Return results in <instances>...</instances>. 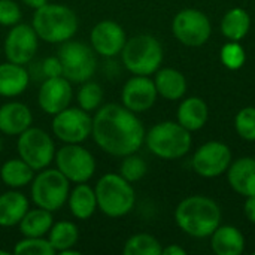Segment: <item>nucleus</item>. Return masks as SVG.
Here are the masks:
<instances>
[{
	"label": "nucleus",
	"mask_w": 255,
	"mask_h": 255,
	"mask_svg": "<svg viewBox=\"0 0 255 255\" xmlns=\"http://www.w3.org/2000/svg\"><path fill=\"white\" fill-rule=\"evenodd\" d=\"M221 209L206 196H190L175 211L178 227L193 238H208L221 226Z\"/></svg>",
	"instance_id": "2"
},
{
	"label": "nucleus",
	"mask_w": 255,
	"mask_h": 255,
	"mask_svg": "<svg viewBox=\"0 0 255 255\" xmlns=\"http://www.w3.org/2000/svg\"><path fill=\"white\" fill-rule=\"evenodd\" d=\"M245 215L253 224H255V196L247 197V200H245Z\"/></svg>",
	"instance_id": "38"
},
{
	"label": "nucleus",
	"mask_w": 255,
	"mask_h": 255,
	"mask_svg": "<svg viewBox=\"0 0 255 255\" xmlns=\"http://www.w3.org/2000/svg\"><path fill=\"white\" fill-rule=\"evenodd\" d=\"M232 164V151L223 142H206L193 157V167L203 178H217Z\"/></svg>",
	"instance_id": "13"
},
{
	"label": "nucleus",
	"mask_w": 255,
	"mask_h": 255,
	"mask_svg": "<svg viewBox=\"0 0 255 255\" xmlns=\"http://www.w3.org/2000/svg\"><path fill=\"white\" fill-rule=\"evenodd\" d=\"M28 7H33V9H37V7H40V6H43V4H46L48 3V0H22Z\"/></svg>",
	"instance_id": "40"
},
{
	"label": "nucleus",
	"mask_w": 255,
	"mask_h": 255,
	"mask_svg": "<svg viewBox=\"0 0 255 255\" xmlns=\"http://www.w3.org/2000/svg\"><path fill=\"white\" fill-rule=\"evenodd\" d=\"M61 75L75 84H82L91 79L97 69L96 51L78 40H66L58 49Z\"/></svg>",
	"instance_id": "8"
},
{
	"label": "nucleus",
	"mask_w": 255,
	"mask_h": 255,
	"mask_svg": "<svg viewBox=\"0 0 255 255\" xmlns=\"http://www.w3.org/2000/svg\"><path fill=\"white\" fill-rule=\"evenodd\" d=\"M60 254H63V255H79L81 253H79V251H75L73 248H69V250H66V251H61Z\"/></svg>",
	"instance_id": "41"
},
{
	"label": "nucleus",
	"mask_w": 255,
	"mask_h": 255,
	"mask_svg": "<svg viewBox=\"0 0 255 255\" xmlns=\"http://www.w3.org/2000/svg\"><path fill=\"white\" fill-rule=\"evenodd\" d=\"M30 82V75L21 64L1 63L0 64V96L15 97L25 91Z\"/></svg>",
	"instance_id": "20"
},
{
	"label": "nucleus",
	"mask_w": 255,
	"mask_h": 255,
	"mask_svg": "<svg viewBox=\"0 0 255 255\" xmlns=\"http://www.w3.org/2000/svg\"><path fill=\"white\" fill-rule=\"evenodd\" d=\"M154 84H155L157 93L166 100H179L184 97L187 91L185 76L179 70L172 69V67L157 70Z\"/></svg>",
	"instance_id": "23"
},
{
	"label": "nucleus",
	"mask_w": 255,
	"mask_h": 255,
	"mask_svg": "<svg viewBox=\"0 0 255 255\" xmlns=\"http://www.w3.org/2000/svg\"><path fill=\"white\" fill-rule=\"evenodd\" d=\"M97 208L111 218H120L131 212L136 196L131 184L120 173H106L96 184Z\"/></svg>",
	"instance_id": "4"
},
{
	"label": "nucleus",
	"mask_w": 255,
	"mask_h": 255,
	"mask_svg": "<svg viewBox=\"0 0 255 255\" xmlns=\"http://www.w3.org/2000/svg\"><path fill=\"white\" fill-rule=\"evenodd\" d=\"M18 155L33 170L46 169L55 157V145L51 136L36 127H28L18 136Z\"/></svg>",
	"instance_id": "9"
},
{
	"label": "nucleus",
	"mask_w": 255,
	"mask_h": 255,
	"mask_svg": "<svg viewBox=\"0 0 255 255\" xmlns=\"http://www.w3.org/2000/svg\"><path fill=\"white\" fill-rule=\"evenodd\" d=\"M1 146H3V143H1V137H0V152H1Z\"/></svg>",
	"instance_id": "43"
},
{
	"label": "nucleus",
	"mask_w": 255,
	"mask_h": 255,
	"mask_svg": "<svg viewBox=\"0 0 255 255\" xmlns=\"http://www.w3.org/2000/svg\"><path fill=\"white\" fill-rule=\"evenodd\" d=\"M18 226L24 238H43L52 227V215L46 209L36 208L27 211Z\"/></svg>",
	"instance_id": "26"
},
{
	"label": "nucleus",
	"mask_w": 255,
	"mask_h": 255,
	"mask_svg": "<svg viewBox=\"0 0 255 255\" xmlns=\"http://www.w3.org/2000/svg\"><path fill=\"white\" fill-rule=\"evenodd\" d=\"M57 169L73 184L88 182L96 172L93 154L79 143H66L55 152Z\"/></svg>",
	"instance_id": "10"
},
{
	"label": "nucleus",
	"mask_w": 255,
	"mask_h": 255,
	"mask_svg": "<svg viewBox=\"0 0 255 255\" xmlns=\"http://www.w3.org/2000/svg\"><path fill=\"white\" fill-rule=\"evenodd\" d=\"M21 19V9L12 0H0V24L15 25Z\"/></svg>",
	"instance_id": "36"
},
{
	"label": "nucleus",
	"mask_w": 255,
	"mask_h": 255,
	"mask_svg": "<svg viewBox=\"0 0 255 255\" xmlns=\"http://www.w3.org/2000/svg\"><path fill=\"white\" fill-rule=\"evenodd\" d=\"M230 187L241 196H255V158L242 157L227 169Z\"/></svg>",
	"instance_id": "19"
},
{
	"label": "nucleus",
	"mask_w": 255,
	"mask_h": 255,
	"mask_svg": "<svg viewBox=\"0 0 255 255\" xmlns=\"http://www.w3.org/2000/svg\"><path fill=\"white\" fill-rule=\"evenodd\" d=\"M30 193L37 208L54 212L67 202L70 181L58 169H43L33 178Z\"/></svg>",
	"instance_id": "7"
},
{
	"label": "nucleus",
	"mask_w": 255,
	"mask_h": 255,
	"mask_svg": "<svg viewBox=\"0 0 255 255\" xmlns=\"http://www.w3.org/2000/svg\"><path fill=\"white\" fill-rule=\"evenodd\" d=\"M161 251V244L154 236L146 233L131 236L123 250L124 255H160Z\"/></svg>",
	"instance_id": "30"
},
{
	"label": "nucleus",
	"mask_w": 255,
	"mask_h": 255,
	"mask_svg": "<svg viewBox=\"0 0 255 255\" xmlns=\"http://www.w3.org/2000/svg\"><path fill=\"white\" fill-rule=\"evenodd\" d=\"M238 134L250 142H255V108H244L238 112L235 120Z\"/></svg>",
	"instance_id": "34"
},
{
	"label": "nucleus",
	"mask_w": 255,
	"mask_h": 255,
	"mask_svg": "<svg viewBox=\"0 0 255 255\" xmlns=\"http://www.w3.org/2000/svg\"><path fill=\"white\" fill-rule=\"evenodd\" d=\"M39 72L40 78H54V76H61V63L58 57H48L43 61L39 63Z\"/></svg>",
	"instance_id": "37"
},
{
	"label": "nucleus",
	"mask_w": 255,
	"mask_h": 255,
	"mask_svg": "<svg viewBox=\"0 0 255 255\" xmlns=\"http://www.w3.org/2000/svg\"><path fill=\"white\" fill-rule=\"evenodd\" d=\"M161 254H164V255H185V254H187V251H185L184 248L178 247V245H169L167 248H164V250L161 251Z\"/></svg>",
	"instance_id": "39"
},
{
	"label": "nucleus",
	"mask_w": 255,
	"mask_h": 255,
	"mask_svg": "<svg viewBox=\"0 0 255 255\" xmlns=\"http://www.w3.org/2000/svg\"><path fill=\"white\" fill-rule=\"evenodd\" d=\"M250 27H251L250 13L245 9H242V7L230 9L224 15V18L221 21V31H223V34L227 39L235 40V42L242 40L248 34Z\"/></svg>",
	"instance_id": "27"
},
{
	"label": "nucleus",
	"mask_w": 255,
	"mask_h": 255,
	"mask_svg": "<svg viewBox=\"0 0 255 255\" xmlns=\"http://www.w3.org/2000/svg\"><path fill=\"white\" fill-rule=\"evenodd\" d=\"M145 142L154 155L164 160H176L190 151L191 131L179 123L163 121L145 134Z\"/></svg>",
	"instance_id": "5"
},
{
	"label": "nucleus",
	"mask_w": 255,
	"mask_h": 255,
	"mask_svg": "<svg viewBox=\"0 0 255 255\" xmlns=\"http://www.w3.org/2000/svg\"><path fill=\"white\" fill-rule=\"evenodd\" d=\"M72 100L70 81L61 76L46 78L37 93V102L40 109L48 115H55L66 109Z\"/></svg>",
	"instance_id": "17"
},
{
	"label": "nucleus",
	"mask_w": 255,
	"mask_h": 255,
	"mask_svg": "<svg viewBox=\"0 0 255 255\" xmlns=\"http://www.w3.org/2000/svg\"><path fill=\"white\" fill-rule=\"evenodd\" d=\"M91 136L102 151L114 157H126L142 146L145 128L134 112L109 103L96 112Z\"/></svg>",
	"instance_id": "1"
},
{
	"label": "nucleus",
	"mask_w": 255,
	"mask_h": 255,
	"mask_svg": "<svg viewBox=\"0 0 255 255\" xmlns=\"http://www.w3.org/2000/svg\"><path fill=\"white\" fill-rule=\"evenodd\" d=\"M121 58L126 69L133 75L149 76L163 63V48L154 36L137 34L127 39L121 51Z\"/></svg>",
	"instance_id": "6"
},
{
	"label": "nucleus",
	"mask_w": 255,
	"mask_h": 255,
	"mask_svg": "<svg viewBox=\"0 0 255 255\" xmlns=\"http://www.w3.org/2000/svg\"><path fill=\"white\" fill-rule=\"evenodd\" d=\"M247 60L245 49L235 40L226 43L221 49V61L230 70H238L244 66Z\"/></svg>",
	"instance_id": "35"
},
{
	"label": "nucleus",
	"mask_w": 255,
	"mask_h": 255,
	"mask_svg": "<svg viewBox=\"0 0 255 255\" xmlns=\"http://www.w3.org/2000/svg\"><path fill=\"white\" fill-rule=\"evenodd\" d=\"M209 118V108L200 97H188L178 108V123L190 131L200 130Z\"/></svg>",
	"instance_id": "22"
},
{
	"label": "nucleus",
	"mask_w": 255,
	"mask_h": 255,
	"mask_svg": "<svg viewBox=\"0 0 255 255\" xmlns=\"http://www.w3.org/2000/svg\"><path fill=\"white\" fill-rule=\"evenodd\" d=\"M31 111L19 102H9L0 108V131L7 136H19L31 127Z\"/></svg>",
	"instance_id": "18"
},
{
	"label": "nucleus",
	"mask_w": 255,
	"mask_h": 255,
	"mask_svg": "<svg viewBox=\"0 0 255 255\" xmlns=\"http://www.w3.org/2000/svg\"><path fill=\"white\" fill-rule=\"evenodd\" d=\"M1 181L10 188H21L31 184L34 178V170L21 158L7 160L0 169Z\"/></svg>",
	"instance_id": "28"
},
{
	"label": "nucleus",
	"mask_w": 255,
	"mask_h": 255,
	"mask_svg": "<svg viewBox=\"0 0 255 255\" xmlns=\"http://www.w3.org/2000/svg\"><path fill=\"white\" fill-rule=\"evenodd\" d=\"M211 238L212 251L217 255H241L245 250V236L233 226H220Z\"/></svg>",
	"instance_id": "21"
},
{
	"label": "nucleus",
	"mask_w": 255,
	"mask_h": 255,
	"mask_svg": "<svg viewBox=\"0 0 255 255\" xmlns=\"http://www.w3.org/2000/svg\"><path fill=\"white\" fill-rule=\"evenodd\" d=\"M28 211V200L18 191H7L0 196V227L18 226Z\"/></svg>",
	"instance_id": "24"
},
{
	"label": "nucleus",
	"mask_w": 255,
	"mask_h": 255,
	"mask_svg": "<svg viewBox=\"0 0 255 255\" xmlns=\"http://www.w3.org/2000/svg\"><path fill=\"white\" fill-rule=\"evenodd\" d=\"M13 254L16 255H54L55 250L49 244L48 239L43 238H24L19 241L15 248Z\"/></svg>",
	"instance_id": "32"
},
{
	"label": "nucleus",
	"mask_w": 255,
	"mask_h": 255,
	"mask_svg": "<svg viewBox=\"0 0 255 255\" xmlns=\"http://www.w3.org/2000/svg\"><path fill=\"white\" fill-rule=\"evenodd\" d=\"M175 37L187 46H202L209 40L212 27L209 18L197 9H184L172 22Z\"/></svg>",
	"instance_id": "12"
},
{
	"label": "nucleus",
	"mask_w": 255,
	"mask_h": 255,
	"mask_svg": "<svg viewBox=\"0 0 255 255\" xmlns=\"http://www.w3.org/2000/svg\"><path fill=\"white\" fill-rule=\"evenodd\" d=\"M93 118L81 108H66L54 115L52 133L64 143H82L91 136Z\"/></svg>",
	"instance_id": "11"
},
{
	"label": "nucleus",
	"mask_w": 255,
	"mask_h": 255,
	"mask_svg": "<svg viewBox=\"0 0 255 255\" xmlns=\"http://www.w3.org/2000/svg\"><path fill=\"white\" fill-rule=\"evenodd\" d=\"M254 255H255V251H254Z\"/></svg>",
	"instance_id": "44"
},
{
	"label": "nucleus",
	"mask_w": 255,
	"mask_h": 255,
	"mask_svg": "<svg viewBox=\"0 0 255 255\" xmlns=\"http://www.w3.org/2000/svg\"><path fill=\"white\" fill-rule=\"evenodd\" d=\"M79 233L78 227L70 221H60L49 230V244L55 250V253L66 251L69 248H73L78 242Z\"/></svg>",
	"instance_id": "29"
},
{
	"label": "nucleus",
	"mask_w": 255,
	"mask_h": 255,
	"mask_svg": "<svg viewBox=\"0 0 255 255\" xmlns=\"http://www.w3.org/2000/svg\"><path fill=\"white\" fill-rule=\"evenodd\" d=\"M31 27L39 39L48 43H63L75 36L78 30V16L64 4L46 3L34 9Z\"/></svg>",
	"instance_id": "3"
},
{
	"label": "nucleus",
	"mask_w": 255,
	"mask_h": 255,
	"mask_svg": "<svg viewBox=\"0 0 255 255\" xmlns=\"http://www.w3.org/2000/svg\"><path fill=\"white\" fill-rule=\"evenodd\" d=\"M157 96L158 93L154 81L148 76L140 75H134L133 78H130L121 91L123 106H126L134 114L151 109L157 100Z\"/></svg>",
	"instance_id": "15"
},
{
	"label": "nucleus",
	"mask_w": 255,
	"mask_h": 255,
	"mask_svg": "<svg viewBox=\"0 0 255 255\" xmlns=\"http://www.w3.org/2000/svg\"><path fill=\"white\" fill-rule=\"evenodd\" d=\"M37 34L28 24H15L4 39V55L7 61L15 64H27L37 51Z\"/></svg>",
	"instance_id": "14"
},
{
	"label": "nucleus",
	"mask_w": 255,
	"mask_h": 255,
	"mask_svg": "<svg viewBox=\"0 0 255 255\" xmlns=\"http://www.w3.org/2000/svg\"><path fill=\"white\" fill-rule=\"evenodd\" d=\"M120 175L130 184L137 182L146 175V163L143 161V158L136 155V152L126 155L120 167Z\"/></svg>",
	"instance_id": "33"
},
{
	"label": "nucleus",
	"mask_w": 255,
	"mask_h": 255,
	"mask_svg": "<svg viewBox=\"0 0 255 255\" xmlns=\"http://www.w3.org/2000/svg\"><path fill=\"white\" fill-rule=\"evenodd\" d=\"M0 255H9V253L7 251H0Z\"/></svg>",
	"instance_id": "42"
},
{
	"label": "nucleus",
	"mask_w": 255,
	"mask_h": 255,
	"mask_svg": "<svg viewBox=\"0 0 255 255\" xmlns=\"http://www.w3.org/2000/svg\"><path fill=\"white\" fill-rule=\"evenodd\" d=\"M103 100V90L96 82H84V85L78 91V105L81 109L87 112H93L99 109Z\"/></svg>",
	"instance_id": "31"
},
{
	"label": "nucleus",
	"mask_w": 255,
	"mask_h": 255,
	"mask_svg": "<svg viewBox=\"0 0 255 255\" xmlns=\"http://www.w3.org/2000/svg\"><path fill=\"white\" fill-rule=\"evenodd\" d=\"M69 209L72 215L78 220H88L93 217L97 208L96 193L94 190L84 184H78L70 193H69Z\"/></svg>",
	"instance_id": "25"
},
{
	"label": "nucleus",
	"mask_w": 255,
	"mask_h": 255,
	"mask_svg": "<svg viewBox=\"0 0 255 255\" xmlns=\"http://www.w3.org/2000/svg\"><path fill=\"white\" fill-rule=\"evenodd\" d=\"M90 42L91 48L97 54L103 57H115L121 54L127 42V36L124 28L118 22L105 19L93 27L90 33Z\"/></svg>",
	"instance_id": "16"
}]
</instances>
